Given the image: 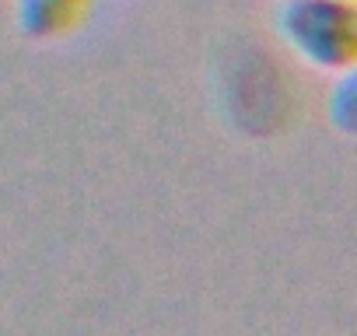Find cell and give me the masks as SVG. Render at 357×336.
Instances as JSON below:
<instances>
[{"label": "cell", "mask_w": 357, "mask_h": 336, "mask_svg": "<svg viewBox=\"0 0 357 336\" xmlns=\"http://www.w3.org/2000/svg\"><path fill=\"white\" fill-rule=\"evenodd\" d=\"M277 32L294 56L319 70H343L357 49V22L350 0H284Z\"/></svg>", "instance_id": "1"}, {"label": "cell", "mask_w": 357, "mask_h": 336, "mask_svg": "<svg viewBox=\"0 0 357 336\" xmlns=\"http://www.w3.org/2000/svg\"><path fill=\"white\" fill-rule=\"evenodd\" d=\"M91 0H18V25L32 39H60L81 25Z\"/></svg>", "instance_id": "2"}]
</instances>
